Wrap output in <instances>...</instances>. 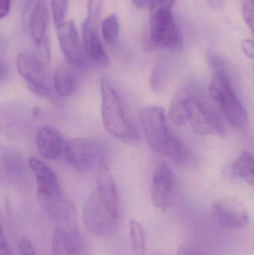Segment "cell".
<instances>
[{"label": "cell", "mask_w": 254, "mask_h": 255, "mask_svg": "<svg viewBox=\"0 0 254 255\" xmlns=\"http://www.w3.org/2000/svg\"><path fill=\"white\" fill-rule=\"evenodd\" d=\"M140 122L148 144L155 152L177 163L187 160V148L173 131L162 108L148 106L141 109Z\"/></svg>", "instance_id": "cell-1"}, {"label": "cell", "mask_w": 254, "mask_h": 255, "mask_svg": "<svg viewBox=\"0 0 254 255\" xmlns=\"http://www.w3.org/2000/svg\"><path fill=\"white\" fill-rule=\"evenodd\" d=\"M101 118L106 130L124 143L135 144L138 130L125 100L109 78L101 79Z\"/></svg>", "instance_id": "cell-2"}, {"label": "cell", "mask_w": 254, "mask_h": 255, "mask_svg": "<svg viewBox=\"0 0 254 255\" xmlns=\"http://www.w3.org/2000/svg\"><path fill=\"white\" fill-rule=\"evenodd\" d=\"M233 76L228 73H213L209 93L227 122L237 130H245L249 126V117L237 97Z\"/></svg>", "instance_id": "cell-3"}, {"label": "cell", "mask_w": 254, "mask_h": 255, "mask_svg": "<svg viewBox=\"0 0 254 255\" xmlns=\"http://www.w3.org/2000/svg\"><path fill=\"white\" fill-rule=\"evenodd\" d=\"M107 148L99 139L75 138L67 141L64 157L73 169L82 173L90 172L106 159Z\"/></svg>", "instance_id": "cell-4"}, {"label": "cell", "mask_w": 254, "mask_h": 255, "mask_svg": "<svg viewBox=\"0 0 254 255\" xmlns=\"http://www.w3.org/2000/svg\"><path fill=\"white\" fill-rule=\"evenodd\" d=\"M83 219L86 229L95 236L105 238L113 235L119 224V211L101 200L95 191L84 207Z\"/></svg>", "instance_id": "cell-5"}, {"label": "cell", "mask_w": 254, "mask_h": 255, "mask_svg": "<svg viewBox=\"0 0 254 255\" xmlns=\"http://www.w3.org/2000/svg\"><path fill=\"white\" fill-rule=\"evenodd\" d=\"M200 136H224L226 129L220 116L204 97L191 94L189 100V122Z\"/></svg>", "instance_id": "cell-6"}, {"label": "cell", "mask_w": 254, "mask_h": 255, "mask_svg": "<svg viewBox=\"0 0 254 255\" xmlns=\"http://www.w3.org/2000/svg\"><path fill=\"white\" fill-rule=\"evenodd\" d=\"M149 37L152 46L174 52L182 50L181 35L171 10L151 13Z\"/></svg>", "instance_id": "cell-7"}, {"label": "cell", "mask_w": 254, "mask_h": 255, "mask_svg": "<svg viewBox=\"0 0 254 255\" xmlns=\"http://www.w3.org/2000/svg\"><path fill=\"white\" fill-rule=\"evenodd\" d=\"M16 70L30 91L39 97L51 95L50 82L46 63L37 55L21 53L16 57Z\"/></svg>", "instance_id": "cell-8"}, {"label": "cell", "mask_w": 254, "mask_h": 255, "mask_svg": "<svg viewBox=\"0 0 254 255\" xmlns=\"http://www.w3.org/2000/svg\"><path fill=\"white\" fill-rule=\"evenodd\" d=\"M28 166L36 180L39 204L65 196L58 175L43 160L31 157L28 159Z\"/></svg>", "instance_id": "cell-9"}, {"label": "cell", "mask_w": 254, "mask_h": 255, "mask_svg": "<svg viewBox=\"0 0 254 255\" xmlns=\"http://www.w3.org/2000/svg\"><path fill=\"white\" fill-rule=\"evenodd\" d=\"M211 213L216 224L226 230H239L246 227L249 223L247 211L235 199H217L212 205Z\"/></svg>", "instance_id": "cell-10"}, {"label": "cell", "mask_w": 254, "mask_h": 255, "mask_svg": "<svg viewBox=\"0 0 254 255\" xmlns=\"http://www.w3.org/2000/svg\"><path fill=\"white\" fill-rule=\"evenodd\" d=\"M73 222L55 226L52 238V255H88L85 241Z\"/></svg>", "instance_id": "cell-11"}, {"label": "cell", "mask_w": 254, "mask_h": 255, "mask_svg": "<svg viewBox=\"0 0 254 255\" xmlns=\"http://www.w3.org/2000/svg\"><path fill=\"white\" fill-rule=\"evenodd\" d=\"M177 181L172 169L161 163L155 169L152 178V200L156 208L162 211H167L175 198Z\"/></svg>", "instance_id": "cell-12"}, {"label": "cell", "mask_w": 254, "mask_h": 255, "mask_svg": "<svg viewBox=\"0 0 254 255\" xmlns=\"http://www.w3.org/2000/svg\"><path fill=\"white\" fill-rule=\"evenodd\" d=\"M49 10L45 0H37L31 10L29 29L37 50V56L43 62L50 60V46L47 37Z\"/></svg>", "instance_id": "cell-13"}, {"label": "cell", "mask_w": 254, "mask_h": 255, "mask_svg": "<svg viewBox=\"0 0 254 255\" xmlns=\"http://www.w3.org/2000/svg\"><path fill=\"white\" fill-rule=\"evenodd\" d=\"M57 33L61 50L67 61L79 68L86 67L87 58L74 22H63L58 25Z\"/></svg>", "instance_id": "cell-14"}, {"label": "cell", "mask_w": 254, "mask_h": 255, "mask_svg": "<svg viewBox=\"0 0 254 255\" xmlns=\"http://www.w3.org/2000/svg\"><path fill=\"white\" fill-rule=\"evenodd\" d=\"M98 21L86 17L82 25V35L85 55L87 60L101 67L110 64V58L103 46L98 32Z\"/></svg>", "instance_id": "cell-15"}, {"label": "cell", "mask_w": 254, "mask_h": 255, "mask_svg": "<svg viewBox=\"0 0 254 255\" xmlns=\"http://www.w3.org/2000/svg\"><path fill=\"white\" fill-rule=\"evenodd\" d=\"M67 141L55 128L50 126L38 127L36 144L40 155L49 160H58L65 154Z\"/></svg>", "instance_id": "cell-16"}, {"label": "cell", "mask_w": 254, "mask_h": 255, "mask_svg": "<svg viewBox=\"0 0 254 255\" xmlns=\"http://www.w3.org/2000/svg\"><path fill=\"white\" fill-rule=\"evenodd\" d=\"M190 91H178L173 97L169 109V118L175 127H181L189 122Z\"/></svg>", "instance_id": "cell-17"}, {"label": "cell", "mask_w": 254, "mask_h": 255, "mask_svg": "<svg viewBox=\"0 0 254 255\" xmlns=\"http://www.w3.org/2000/svg\"><path fill=\"white\" fill-rule=\"evenodd\" d=\"M53 85L58 95L62 97H71L77 91V77L68 67L60 66L54 74Z\"/></svg>", "instance_id": "cell-18"}, {"label": "cell", "mask_w": 254, "mask_h": 255, "mask_svg": "<svg viewBox=\"0 0 254 255\" xmlns=\"http://www.w3.org/2000/svg\"><path fill=\"white\" fill-rule=\"evenodd\" d=\"M232 172L234 176L254 187V154L243 151L233 164Z\"/></svg>", "instance_id": "cell-19"}, {"label": "cell", "mask_w": 254, "mask_h": 255, "mask_svg": "<svg viewBox=\"0 0 254 255\" xmlns=\"http://www.w3.org/2000/svg\"><path fill=\"white\" fill-rule=\"evenodd\" d=\"M129 234L133 255H146V239L141 224L136 220H131Z\"/></svg>", "instance_id": "cell-20"}, {"label": "cell", "mask_w": 254, "mask_h": 255, "mask_svg": "<svg viewBox=\"0 0 254 255\" xmlns=\"http://www.w3.org/2000/svg\"><path fill=\"white\" fill-rule=\"evenodd\" d=\"M101 31L104 40L110 45H114L119 37V23L118 16L114 13L107 16L101 22Z\"/></svg>", "instance_id": "cell-21"}, {"label": "cell", "mask_w": 254, "mask_h": 255, "mask_svg": "<svg viewBox=\"0 0 254 255\" xmlns=\"http://www.w3.org/2000/svg\"><path fill=\"white\" fill-rule=\"evenodd\" d=\"M54 21L58 27L64 22L67 10L68 0H50Z\"/></svg>", "instance_id": "cell-22"}, {"label": "cell", "mask_w": 254, "mask_h": 255, "mask_svg": "<svg viewBox=\"0 0 254 255\" xmlns=\"http://www.w3.org/2000/svg\"><path fill=\"white\" fill-rule=\"evenodd\" d=\"M243 16L248 26L254 31V0H243Z\"/></svg>", "instance_id": "cell-23"}, {"label": "cell", "mask_w": 254, "mask_h": 255, "mask_svg": "<svg viewBox=\"0 0 254 255\" xmlns=\"http://www.w3.org/2000/svg\"><path fill=\"white\" fill-rule=\"evenodd\" d=\"M176 0H150V13L163 11V10H171Z\"/></svg>", "instance_id": "cell-24"}, {"label": "cell", "mask_w": 254, "mask_h": 255, "mask_svg": "<svg viewBox=\"0 0 254 255\" xmlns=\"http://www.w3.org/2000/svg\"><path fill=\"white\" fill-rule=\"evenodd\" d=\"M19 255H38L32 243L28 238H22L19 243Z\"/></svg>", "instance_id": "cell-25"}, {"label": "cell", "mask_w": 254, "mask_h": 255, "mask_svg": "<svg viewBox=\"0 0 254 255\" xmlns=\"http://www.w3.org/2000/svg\"><path fill=\"white\" fill-rule=\"evenodd\" d=\"M241 49L243 53L251 59L254 60V41L249 39H245L241 41Z\"/></svg>", "instance_id": "cell-26"}, {"label": "cell", "mask_w": 254, "mask_h": 255, "mask_svg": "<svg viewBox=\"0 0 254 255\" xmlns=\"http://www.w3.org/2000/svg\"><path fill=\"white\" fill-rule=\"evenodd\" d=\"M0 255H13L2 229L0 235Z\"/></svg>", "instance_id": "cell-27"}, {"label": "cell", "mask_w": 254, "mask_h": 255, "mask_svg": "<svg viewBox=\"0 0 254 255\" xmlns=\"http://www.w3.org/2000/svg\"><path fill=\"white\" fill-rule=\"evenodd\" d=\"M178 255H206L199 250L191 247L183 246L178 250Z\"/></svg>", "instance_id": "cell-28"}, {"label": "cell", "mask_w": 254, "mask_h": 255, "mask_svg": "<svg viewBox=\"0 0 254 255\" xmlns=\"http://www.w3.org/2000/svg\"><path fill=\"white\" fill-rule=\"evenodd\" d=\"M10 0H0V17L1 19L7 17L10 12Z\"/></svg>", "instance_id": "cell-29"}, {"label": "cell", "mask_w": 254, "mask_h": 255, "mask_svg": "<svg viewBox=\"0 0 254 255\" xmlns=\"http://www.w3.org/2000/svg\"><path fill=\"white\" fill-rule=\"evenodd\" d=\"M150 0H132L133 3L135 4L137 7H143L148 4Z\"/></svg>", "instance_id": "cell-30"}, {"label": "cell", "mask_w": 254, "mask_h": 255, "mask_svg": "<svg viewBox=\"0 0 254 255\" xmlns=\"http://www.w3.org/2000/svg\"><path fill=\"white\" fill-rule=\"evenodd\" d=\"M161 255V254H156V255Z\"/></svg>", "instance_id": "cell-31"}, {"label": "cell", "mask_w": 254, "mask_h": 255, "mask_svg": "<svg viewBox=\"0 0 254 255\" xmlns=\"http://www.w3.org/2000/svg\"><path fill=\"white\" fill-rule=\"evenodd\" d=\"M253 34H254V31H253Z\"/></svg>", "instance_id": "cell-32"}]
</instances>
